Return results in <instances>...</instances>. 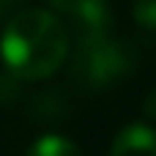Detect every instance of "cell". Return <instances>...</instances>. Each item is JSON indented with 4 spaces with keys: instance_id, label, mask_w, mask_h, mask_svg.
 I'll return each mask as SVG.
<instances>
[{
    "instance_id": "1",
    "label": "cell",
    "mask_w": 156,
    "mask_h": 156,
    "mask_svg": "<svg viewBox=\"0 0 156 156\" xmlns=\"http://www.w3.org/2000/svg\"><path fill=\"white\" fill-rule=\"evenodd\" d=\"M66 22L49 8L16 11L0 33V60L22 82L52 77L69 58Z\"/></svg>"
},
{
    "instance_id": "2",
    "label": "cell",
    "mask_w": 156,
    "mask_h": 156,
    "mask_svg": "<svg viewBox=\"0 0 156 156\" xmlns=\"http://www.w3.org/2000/svg\"><path fill=\"white\" fill-rule=\"evenodd\" d=\"M134 60L129 55V49L110 38L101 41H88V44H77L74 55H71V77L77 85H82L85 90H104L118 85L129 71H132Z\"/></svg>"
},
{
    "instance_id": "3",
    "label": "cell",
    "mask_w": 156,
    "mask_h": 156,
    "mask_svg": "<svg viewBox=\"0 0 156 156\" xmlns=\"http://www.w3.org/2000/svg\"><path fill=\"white\" fill-rule=\"evenodd\" d=\"M60 19L77 44L110 38L115 27V11L107 0H77Z\"/></svg>"
},
{
    "instance_id": "4",
    "label": "cell",
    "mask_w": 156,
    "mask_h": 156,
    "mask_svg": "<svg viewBox=\"0 0 156 156\" xmlns=\"http://www.w3.org/2000/svg\"><path fill=\"white\" fill-rule=\"evenodd\" d=\"M110 156H156V129L148 123H126L115 134Z\"/></svg>"
},
{
    "instance_id": "5",
    "label": "cell",
    "mask_w": 156,
    "mask_h": 156,
    "mask_svg": "<svg viewBox=\"0 0 156 156\" xmlns=\"http://www.w3.org/2000/svg\"><path fill=\"white\" fill-rule=\"evenodd\" d=\"M25 156H82V151L77 148L74 140L63 134H44L27 148Z\"/></svg>"
},
{
    "instance_id": "6",
    "label": "cell",
    "mask_w": 156,
    "mask_h": 156,
    "mask_svg": "<svg viewBox=\"0 0 156 156\" xmlns=\"http://www.w3.org/2000/svg\"><path fill=\"white\" fill-rule=\"evenodd\" d=\"M132 16L140 27L156 33V0H132Z\"/></svg>"
},
{
    "instance_id": "7",
    "label": "cell",
    "mask_w": 156,
    "mask_h": 156,
    "mask_svg": "<svg viewBox=\"0 0 156 156\" xmlns=\"http://www.w3.org/2000/svg\"><path fill=\"white\" fill-rule=\"evenodd\" d=\"M19 93H22V80L14 77L11 71H0V104L16 101Z\"/></svg>"
},
{
    "instance_id": "8",
    "label": "cell",
    "mask_w": 156,
    "mask_h": 156,
    "mask_svg": "<svg viewBox=\"0 0 156 156\" xmlns=\"http://www.w3.org/2000/svg\"><path fill=\"white\" fill-rule=\"evenodd\" d=\"M22 8H25V0H0V25H5Z\"/></svg>"
},
{
    "instance_id": "9",
    "label": "cell",
    "mask_w": 156,
    "mask_h": 156,
    "mask_svg": "<svg viewBox=\"0 0 156 156\" xmlns=\"http://www.w3.org/2000/svg\"><path fill=\"white\" fill-rule=\"evenodd\" d=\"M143 112H145L151 121H156V88L145 96V101H143Z\"/></svg>"
},
{
    "instance_id": "10",
    "label": "cell",
    "mask_w": 156,
    "mask_h": 156,
    "mask_svg": "<svg viewBox=\"0 0 156 156\" xmlns=\"http://www.w3.org/2000/svg\"><path fill=\"white\" fill-rule=\"evenodd\" d=\"M47 3H49V11H55L58 16H63V14H66L77 0H47Z\"/></svg>"
}]
</instances>
